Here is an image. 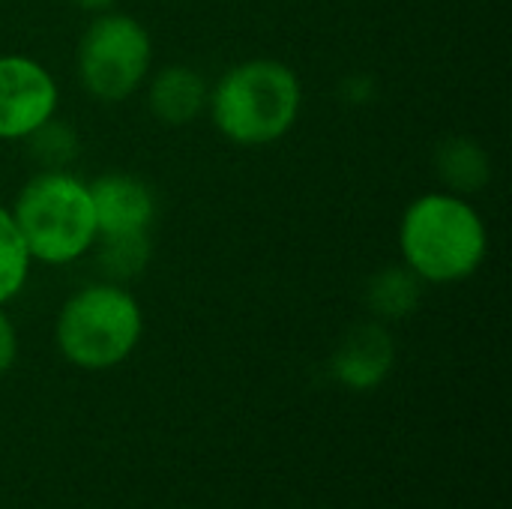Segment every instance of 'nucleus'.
<instances>
[{"label": "nucleus", "mask_w": 512, "mask_h": 509, "mask_svg": "<svg viewBox=\"0 0 512 509\" xmlns=\"http://www.w3.org/2000/svg\"><path fill=\"white\" fill-rule=\"evenodd\" d=\"M405 267L435 285L474 276L489 252V231L471 201L453 192H426L414 198L399 225Z\"/></svg>", "instance_id": "obj_1"}, {"label": "nucleus", "mask_w": 512, "mask_h": 509, "mask_svg": "<svg viewBox=\"0 0 512 509\" xmlns=\"http://www.w3.org/2000/svg\"><path fill=\"white\" fill-rule=\"evenodd\" d=\"M300 105L303 87L297 72L267 57L228 69L207 99L216 129L240 147H264L288 135Z\"/></svg>", "instance_id": "obj_2"}, {"label": "nucleus", "mask_w": 512, "mask_h": 509, "mask_svg": "<svg viewBox=\"0 0 512 509\" xmlns=\"http://www.w3.org/2000/svg\"><path fill=\"white\" fill-rule=\"evenodd\" d=\"M30 261L63 267L96 243V213L87 183L69 171L33 174L9 210Z\"/></svg>", "instance_id": "obj_3"}, {"label": "nucleus", "mask_w": 512, "mask_h": 509, "mask_svg": "<svg viewBox=\"0 0 512 509\" xmlns=\"http://www.w3.org/2000/svg\"><path fill=\"white\" fill-rule=\"evenodd\" d=\"M144 318L138 300L117 282H96L75 291L54 327L60 354L90 372L120 366L141 342Z\"/></svg>", "instance_id": "obj_4"}, {"label": "nucleus", "mask_w": 512, "mask_h": 509, "mask_svg": "<svg viewBox=\"0 0 512 509\" xmlns=\"http://www.w3.org/2000/svg\"><path fill=\"white\" fill-rule=\"evenodd\" d=\"M153 63L147 27L132 15L99 12L78 42V78L84 90L102 102L132 96Z\"/></svg>", "instance_id": "obj_5"}, {"label": "nucleus", "mask_w": 512, "mask_h": 509, "mask_svg": "<svg viewBox=\"0 0 512 509\" xmlns=\"http://www.w3.org/2000/svg\"><path fill=\"white\" fill-rule=\"evenodd\" d=\"M54 75L24 54H0V141H24L57 114Z\"/></svg>", "instance_id": "obj_6"}, {"label": "nucleus", "mask_w": 512, "mask_h": 509, "mask_svg": "<svg viewBox=\"0 0 512 509\" xmlns=\"http://www.w3.org/2000/svg\"><path fill=\"white\" fill-rule=\"evenodd\" d=\"M96 213V237L114 234H150L156 219V198L153 189L132 177V174H102L87 183Z\"/></svg>", "instance_id": "obj_7"}, {"label": "nucleus", "mask_w": 512, "mask_h": 509, "mask_svg": "<svg viewBox=\"0 0 512 509\" xmlns=\"http://www.w3.org/2000/svg\"><path fill=\"white\" fill-rule=\"evenodd\" d=\"M396 348L381 324H360L333 357V375L351 390H375L393 369Z\"/></svg>", "instance_id": "obj_8"}, {"label": "nucleus", "mask_w": 512, "mask_h": 509, "mask_svg": "<svg viewBox=\"0 0 512 509\" xmlns=\"http://www.w3.org/2000/svg\"><path fill=\"white\" fill-rule=\"evenodd\" d=\"M210 90L192 66H165L150 81V111L165 126H186L207 108Z\"/></svg>", "instance_id": "obj_9"}, {"label": "nucleus", "mask_w": 512, "mask_h": 509, "mask_svg": "<svg viewBox=\"0 0 512 509\" xmlns=\"http://www.w3.org/2000/svg\"><path fill=\"white\" fill-rule=\"evenodd\" d=\"M435 165H438V174L444 177V183L450 186V192L462 195V198L480 192L492 177L489 153L483 150V144H477L474 138H465V135L447 138L444 144H438Z\"/></svg>", "instance_id": "obj_10"}, {"label": "nucleus", "mask_w": 512, "mask_h": 509, "mask_svg": "<svg viewBox=\"0 0 512 509\" xmlns=\"http://www.w3.org/2000/svg\"><path fill=\"white\" fill-rule=\"evenodd\" d=\"M423 279H417L405 264L381 270L369 285V306L384 321H402L420 306Z\"/></svg>", "instance_id": "obj_11"}, {"label": "nucleus", "mask_w": 512, "mask_h": 509, "mask_svg": "<svg viewBox=\"0 0 512 509\" xmlns=\"http://www.w3.org/2000/svg\"><path fill=\"white\" fill-rule=\"evenodd\" d=\"M30 255L15 228V219L6 207H0V306L21 294L30 276Z\"/></svg>", "instance_id": "obj_12"}, {"label": "nucleus", "mask_w": 512, "mask_h": 509, "mask_svg": "<svg viewBox=\"0 0 512 509\" xmlns=\"http://www.w3.org/2000/svg\"><path fill=\"white\" fill-rule=\"evenodd\" d=\"M99 243V267L111 279H132L150 261V234H114L96 237Z\"/></svg>", "instance_id": "obj_13"}, {"label": "nucleus", "mask_w": 512, "mask_h": 509, "mask_svg": "<svg viewBox=\"0 0 512 509\" xmlns=\"http://www.w3.org/2000/svg\"><path fill=\"white\" fill-rule=\"evenodd\" d=\"M24 141L30 147V156L42 165V171H60L78 156V135L54 117Z\"/></svg>", "instance_id": "obj_14"}, {"label": "nucleus", "mask_w": 512, "mask_h": 509, "mask_svg": "<svg viewBox=\"0 0 512 509\" xmlns=\"http://www.w3.org/2000/svg\"><path fill=\"white\" fill-rule=\"evenodd\" d=\"M15 354H18V336H15V327H12L9 315L0 306V378L12 369Z\"/></svg>", "instance_id": "obj_15"}, {"label": "nucleus", "mask_w": 512, "mask_h": 509, "mask_svg": "<svg viewBox=\"0 0 512 509\" xmlns=\"http://www.w3.org/2000/svg\"><path fill=\"white\" fill-rule=\"evenodd\" d=\"M78 9H87V12H108L117 0H72Z\"/></svg>", "instance_id": "obj_16"}]
</instances>
